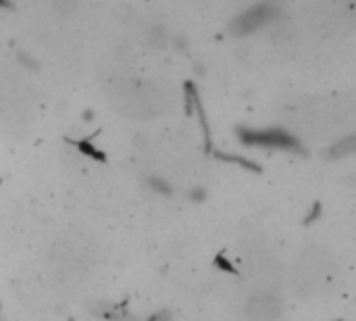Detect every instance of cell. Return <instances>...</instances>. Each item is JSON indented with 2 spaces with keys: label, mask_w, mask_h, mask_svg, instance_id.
<instances>
[{
  "label": "cell",
  "mask_w": 356,
  "mask_h": 321,
  "mask_svg": "<svg viewBox=\"0 0 356 321\" xmlns=\"http://www.w3.org/2000/svg\"><path fill=\"white\" fill-rule=\"evenodd\" d=\"M280 15H282V8H280L277 0H263V2L248 6L246 10H242L229 23V31L236 38H244V36H250V33L263 29L269 23H273Z\"/></svg>",
  "instance_id": "obj_1"
},
{
  "label": "cell",
  "mask_w": 356,
  "mask_h": 321,
  "mask_svg": "<svg viewBox=\"0 0 356 321\" xmlns=\"http://www.w3.org/2000/svg\"><path fill=\"white\" fill-rule=\"evenodd\" d=\"M238 138L244 146H259V148H273V150H296V152L302 150L300 142L282 127H269V130L240 127Z\"/></svg>",
  "instance_id": "obj_2"
},
{
  "label": "cell",
  "mask_w": 356,
  "mask_h": 321,
  "mask_svg": "<svg viewBox=\"0 0 356 321\" xmlns=\"http://www.w3.org/2000/svg\"><path fill=\"white\" fill-rule=\"evenodd\" d=\"M355 138L350 136V138H346V140H342V142H338V146L334 148V155H340V157H344V155H348V152H353L355 150Z\"/></svg>",
  "instance_id": "obj_3"
},
{
  "label": "cell",
  "mask_w": 356,
  "mask_h": 321,
  "mask_svg": "<svg viewBox=\"0 0 356 321\" xmlns=\"http://www.w3.org/2000/svg\"><path fill=\"white\" fill-rule=\"evenodd\" d=\"M150 186H152L154 190L163 192V194H169V186H167L163 180H159V178H150Z\"/></svg>",
  "instance_id": "obj_4"
},
{
  "label": "cell",
  "mask_w": 356,
  "mask_h": 321,
  "mask_svg": "<svg viewBox=\"0 0 356 321\" xmlns=\"http://www.w3.org/2000/svg\"><path fill=\"white\" fill-rule=\"evenodd\" d=\"M10 0H0V8H10Z\"/></svg>",
  "instance_id": "obj_5"
}]
</instances>
